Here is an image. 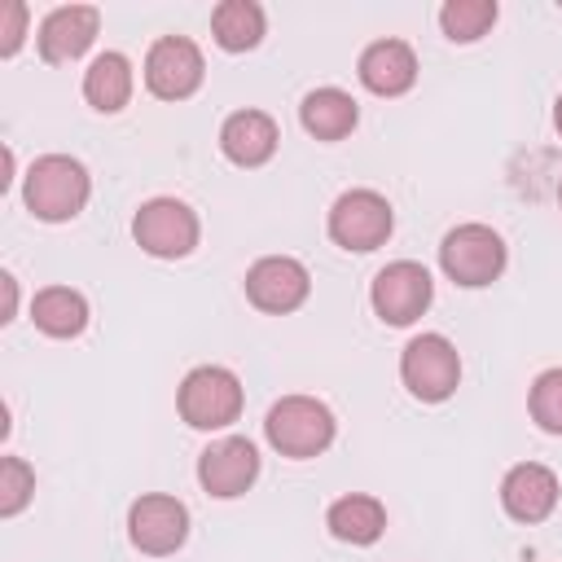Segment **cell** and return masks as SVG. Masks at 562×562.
I'll return each mask as SVG.
<instances>
[{
    "instance_id": "obj_1",
    "label": "cell",
    "mask_w": 562,
    "mask_h": 562,
    "mask_svg": "<svg viewBox=\"0 0 562 562\" xmlns=\"http://www.w3.org/2000/svg\"><path fill=\"white\" fill-rule=\"evenodd\" d=\"M92 198V176L75 154H40L22 176V202L40 224H70Z\"/></svg>"
},
{
    "instance_id": "obj_2",
    "label": "cell",
    "mask_w": 562,
    "mask_h": 562,
    "mask_svg": "<svg viewBox=\"0 0 562 562\" xmlns=\"http://www.w3.org/2000/svg\"><path fill=\"white\" fill-rule=\"evenodd\" d=\"M338 435V417L316 395H281L263 417V439L285 461H312L329 452Z\"/></svg>"
},
{
    "instance_id": "obj_3",
    "label": "cell",
    "mask_w": 562,
    "mask_h": 562,
    "mask_svg": "<svg viewBox=\"0 0 562 562\" xmlns=\"http://www.w3.org/2000/svg\"><path fill=\"white\" fill-rule=\"evenodd\" d=\"M246 408V386L228 364H198L176 386V413L189 430H228Z\"/></svg>"
},
{
    "instance_id": "obj_4",
    "label": "cell",
    "mask_w": 562,
    "mask_h": 562,
    "mask_svg": "<svg viewBox=\"0 0 562 562\" xmlns=\"http://www.w3.org/2000/svg\"><path fill=\"white\" fill-rule=\"evenodd\" d=\"M505 263H509V246L492 224L465 220V224L448 228L439 241V268L461 290H483V285L501 281Z\"/></svg>"
},
{
    "instance_id": "obj_5",
    "label": "cell",
    "mask_w": 562,
    "mask_h": 562,
    "mask_svg": "<svg viewBox=\"0 0 562 562\" xmlns=\"http://www.w3.org/2000/svg\"><path fill=\"white\" fill-rule=\"evenodd\" d=\"M400 382L417 404H443L461 386V351L448 334L422 329L400 351Z\"/></svg>"
},
{
    "instance_id": "obj_6",
    "label": "cell",
    "mask_w": 562,
    "mask_h": 562,
    "mask_svg": "<svg viewBox=\"0 0 562 562\" xmlns=\"http://www.w3.org/2000/svg\"><path fill=\"white\" fill-rule=\"evenodd\" d=\"M325 233L347 255H369L391 241L395 233V206L378 189H342L325 215Z\"/></svg>"
},
{
    "instance_id": "obj_7",
    "label": "cell",
    "mask_w": 562,
    "mask_h": 562,
    "mask_svg": "<svg viewBox=\"0 0 562 562\" xmlns=\"http://www.w3.org/2000/svg\"><path fill=\"white\" fill-rule=\"evenodd\" d=\"M132 241L149 259H189L202 241V220L184 198L158 193L136 206L132 215Z\"/></svg>"
},
{
    "instance_id": "obj_8",
    "label": "cell",
    "mask_w": 562,
    "mask_h": 562,
    "mask_svg": "<svg viewBox=\"0 0 562 562\" xmlns=\"http://www.w3.org/2000/svg\"><path fill=\"white\" fill-rule=\"evenodd\" d=\"M430 303H435V277L417 259H391L369 281V307L391 329L417 325L430 312Z\"/></svg>"
},
{
    "instance_id": "obj_9",
    "label": "cell",
    "mask_w": 562,
    "mask_h": 562,
    "mask_svg": "<svg viewBox=\"0 0 562 562\" xmlns=\"http://www.w3.org/2000/svg\"><path fill=\"white\" fill-rule=\"evenodd\" d=\"M127 540L145 558H171L189 540V505L171 492H145L127 505Z\"/></svg>"
},
{
    "instance_id": "obj_10",
    "label": "cell",
    "mask_w": 562,
    "mask_h": 562,
    "mask_svg": "<svg viewBox=\"0 0 562 562\" xmlns=\"http://www.w3.org/2000/svg\"><path fill=\"white\" fill-rule=\"evenodd\" d=\"M145 88L158 101H189L206 79V57L189 35H158L145 48Z\"/></svg>"
},
{
    "instance_id": "obj_11",
    "label": "cell",
    "mask_w": 562,
    "mask_h": 562,
    "mask_svg": "<svg viewBox=\"0 0 562 562\" xmlns=\"http://www.w3.org/2000/svg\"><path fill=\"white\" fill-rule=\"evenodd\" d=\"M241 290L263 316H290L312 299V272L294 255H263L246 268Z\"/></svg>"
},
{
    "instance_id": "obj_12",
    "label": "cell",
    "mask_w": 562,
    "mask_h": 562,
    "mask_svg": "<svg viewBox=\"0 0 562 562\" xmlns=\"http://www.w3.org/2000/svg\"><path fill=\"white\" fill-rule=\"evenodd\" d=\"M259 470H263V457H259L255 439H246V435H220L198 452V483L215 501L246 496L255 487Z\"/></svg>"
},
{
    "instance_id": "obj_13",
    "label": "cell",
    "mask_w": 562,
    "mask_h": 562,
    "mask_svg": "<svg viewBox=\"0 0 562 562\" xmlns=\"http://www.w3.org/2000/svg\"><path fill=\"white\" fill-rule=\"evenodd\" d=\"M97 35H101V9L97 4H57L40 18L35 48H40V61L70 66L97 44Z\"/></svg>"
},
{
    "instance_id": "obj_14",
    "label": "cell",
    "mask_w": 562,
    "mask_h": 562,
    "mask_svg": "<svg viewBox=\"0 0 562 562\" xmlns=\"http://www.w3.org/2000/svg\"><path fill=\"white\" fill-rule=\"evenodd\" d=\"M558 496H562V483L544 461H518L501 479V509L522 527L544 522L558 509Z\"/></svg>"
},
{
    "instance_id": "obj_15",
    "label": "cell",
    "mask_w": 562,
    "mask_h": 562,
    "mask_svg": "<svg viewBox=\"0 0 562 562\" xmlns=\"http://www.w3.org/2000/svg\"><path fill=\"white\" fill-rule=\"evenodd\" d=\"M417 75H422V66H417V53H413L408 40L382 35V40H373V44L360 48L356 79L373 97H404V92H413Z\"/></svg>"
},
{
    "instance_id": "obj_16",
    "label": "cell",
    "mask_w": 562,
    "mask_h": 562,
    "mask_svg": "<svg viewBox=\"0 0 562 562\" xmlns=\"http://www.w3.org/2000/svg\"><path fill=\"white\" fill-rule=\"evenodd\" d=\"M277 149H281V127H277V119L268 110L246 105V110H233L220 123V154L233 167H246V171L263 167V162L277 158Z\"/></svg>"
},
{
    "instance_id": "obj_17",
    "label": "cell",
    "mask_w": 562,
    "mask_h": 562,
    "mask_svg": "<svg viewBox=\"0 0 562 562\" xmlns=\"http://www.w3.org/2000/svg\"><path fill=\"white\" fill-rule=\"evenodd\" d=\"M299 123L307 136L334 145V140H347L360 123V101L347 92V88H334V83H321L312 92H303L299 101Z\"/></svg>"
},
{
    "instance_id": "obj_18",
    "label": "cell",
    "mask_w": 562,
    "mask_h": 562,
    "mask_svg": "<svg viewBox=\"0 0 562 562\" xmlns=\"http://www.w3.org/2000/svg\"><path fill=\"white\" fill-rule=\"evenodd\" d=\"M325 527H329L334 540H342L351 549H369L386 531V505L373 492H342V496L329 501Z\"/></svg>"
},
{
    "instance_id": "obj_19",
    "label": "cell",
    "mask_w": 562,
    "mask_h": 562,
    "mask_svg": "<svg viewBox=\"0 0 562 562\" xmlns=\"http://www.w3.org/2000/svg\"><path fill=\"white\" fill-rule=\"evenodd\" d=\"M132 88H136V70H132L127 53H119V48L97 53L83 70V101L97 114H119L132 101Z\"/></svg>"
},
{
    "instance_id": "obj_20",
    "label": "cell",
    "mask_w": 562,
    "mask_h": 562,
    "mask_svg": "<svg viewBox=\"0 0 562 562\" xmlns=\"http://www.w3.org/2000/svg\"><path fill=\"white\" fill-rule=\"evenodd\" d=\"M88 316H92V307H88V299H83L75 285H44V290H35V299H31V321H35V329H40L44 338H57V342L79 338V334L88 329Z\"/></svg>"
},
{
    "instance_id": "obj_21",
    "label": "cell",
    "mask_w": 562,
    "mask_h": 562,
    "mask_svg": "<svg viewBox=\"0 0 562 562\" xmlns=\"http://www.w3.org/2000/svg\"><path fill=\"white\" fill-rule=\"evenodd\" d=\"M268 35V13L259 0H220L211 9V40L224 53H250Z\"/></svg>"
},
{
    "instance_id": "obj_22",
    "label": "cell",
    "mask_w": 562,
    "mask_h": 562,
    "mask_svg": "<svg viewBox=\"0 0 562 562\" xmlns=\"http://www.w3.org/2000/svg\"><path fill=\"white\" fill-rule=\"evenodd\" d=\"M501 18L496 0H443L439 4V31L452 44H479Z\"/></svg>"
},
{
    "instance_id": "obj_23",
    "label": "cell",
    "mask_w": 562,
    "mask_h": 562,
    "mask_svg": "<svg viewBox=\"0 0 562 562\" xmlns=\"http://www.w3.org/2000/svg\"><path fill=\"white\" fill-rule=\"evenodd\" d=\"M527 413L544 435H562V364L544 369L527 386Z\"/></svg>"
},
{
    "instance_id": "obj_24",
    "label": "cell",
    "mask_w": 562,
    "mask_h": 562,
    "mask_svg": "<svg viewBox=\"0 0 562 562\" xmlns=\"http://www.w3.org/2000/svg\"><path fill=\"white\" fill-rule=\"evenodd\" d=\"M35 496V465L18 452L0 457V518H18Z\"/></svg>"
},
{
    "instance_id": "obj_25",
    "label": "cell",
    "mask_w": 562,
    "mask_h": 562,
    "mask_svg": "<svg viewBox=\"0 0 562 562\" xmlns=\"http://www.w3.org/2000/svg\"><path fill=\"white\" fill-rule=\"evenodd\" d=\"M31 26V9H26V0H4L0 4V57L9 61V57H18V48L26 44V31Z\"/></svg>"
},
{
    "instance_id": "obj_26",
    "label": "cell",
    "mask_w": 562,
    "mask_h": 562,
    "mask_svg": "<svg viewBox=\"0 0 562 562\" xmlns=\"http://www.w3.org/2000/svg\"><path fill=\"white\" fill-rule=\"evenodd\" d=\"M0 290H4V307H0V325H9V321H18V277L4 268L0 272Z\"/></svg>"
},
{
    "instance_id": "obj_27",
    "label": "cell",
    "mask_w": 562,
    "mask_h": 562,
    "mask_svg": "<svg viewBox=\"0 0 562 562\" xmlns=\"http://www.w3.org/2000/svg\"><path fill=\"white\" fill-rule=\"evenodd\" d=\"M0 158H4V176H0V193H9V189H13V180H18V176H13V171H18V158H13V149H9V145L0 149Z\"/></svg>"
},
{
    "instance_id": "obj_28",
    "label": "cell",
    "mask_w": 562,
    "mask_h": 562,
    "mask_svg": "<svg viewBox=\"0 0 562 562\" xmlns=\"http://www.w3.org/2000/svg\"><path fill=\"white\" fill-rule=\"evenodd\" d=\"M553 127H558V136H562V92H558V101H553Z\"/></svg>"
},
{
    "instance_id": "obj_29",
    "label": "cell",
    "mask_w": 562,
    "mask_h": 562,
    "mask_svg": "<svg viewBox=\"0 0 562 562\" xmlns=\"http://www.w3.org/2000/svg\"><path fill=\"white\" fill-rule=\"evenodd\" d=\"M558 206H562V180H558Z\"/></svg>"
}]
</instances>
